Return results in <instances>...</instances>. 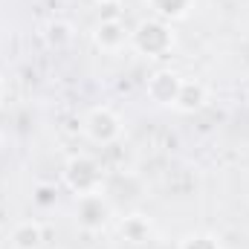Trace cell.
<instances>
[{
  "instance_id": "cell-1",
  "label": "cell",
  "mask_w": 249,
  "mask_h": 249,
  "mask_svg": "<svg viewBox=\"0 0 249 249\" xmlns=\"http://www.w3.org/2000/svg\"><path fill=\"white\" fill-rule=\"evenodd\" d=\"M61 180L67 191H72L75 197H87V194H105L107 188V174L105 165L93 157V154H72L61 168Z\"/></svg>"
},
{
  "instance_id": "cell-2",
  "label": "cell",
  "mask_w": 249,
  "mask_h": 249,
  "mask_svg": "<svg viewBox=\"0 0 249 249\" xmlns=\"http://www.w3.org/2000/svg\"><path fill=\"white\" fill-rule=\"evenodd\" d=\"M174 44H177V35L168 20L145 18L136 23V29H130V47L142 58H168Z\"/></svg>"
},
{
  "instance_id": "cell-3",
  "label": "cell",
  "mask_w": 249,
  "mask_h": 249,
  "mask_svg": "<svg viewBox=\"0 0 249 249\" xmlns=\"http://www.w3.org/2000/svg\"><path fill=\"white\" fill-rule=\"evenodd\" d=\"M81 130H84V136L93 142V145H116L119 139H122L124 133V124H122V116L113 110V107H107V105H99V107H93L84 119H81Z\"/></svg>"
},
{
  "instance_id": "cell-4",
  "label": "cell",
  "mask_w": 249,
  "mask_h": 249,
  "mask_svg": "<svg viewBox=\"0 0 249 249\" xmlns=\"http://www.w3.org/2000/svg\"><path fill=\"white\" fill-rule=\"evenodd\" d=\"M113 209L107 203V194H87V197H75V226L81 232H102L110 220Z\"/></svg>"
},
{
  "instance_id": "cell-5",
  "label": "cell",
  "mask_w": 249,
  "mask_h": 249,
  "mask_svg": "<svg viewBox=\"0 0 249 249\" xmlns=\"http://www.w3.org/2000/svg\"><path fill=\"white\" fill-rule=\"evenodd\" d=\"M183 81H186V78H183L177 70L162 67V70H157V72L148 75V81H145V93H148V99H151L154 105H160V107H174Z\"/></svg>"
},
{
  "instance_id": "cell-6",
  "label": "cell",
  "mask_w": 249,
  "mask_h": 249,
  "mask_svg": "<svg viewBox=\"0 0 249 249\" xmlns=\"http://www.w3.org/2000/svg\"><path fill=\"white\" fill-rule=\"evenodd\" d=\"M93 44H96V50H102L107 55H116V53H122L124 47L130 44V29L124 26V20H119L116 15L102 18L93 26Z\"/></svg>"
},
{
  "instance_id": "cell-7",
  "label": "cell",
  "mask_w": 249,
  "mask_h": 249,
  "mask_svg": "<svg viewBox=\"0 0 249 249\" xmlns=\"http://www.w3.org/2000/svg\"><path fill=\"white\" fill-rule=\"evenodd\" d=\"M116 232H119V238H122L124 244H130V247H142V244H148V241L154 238V223H151L148 214H142V212H130V214L119 217Z\"/></svg>"
},
{
  "instance_id": "cell-8",
  "label": "cell",
  "mask_w": 249,
  "mask_h": 249,
  "mask_svg": "<svg viewBox=\"0 0 249 249\" xmlns=\"http://www.w3.org/2000/svg\"><path fill=\"white\" fill-rule=\"evenodd\" d=\"M206 102H209L206 84L197 81V78H186L183 87H180V96H177V102H174V110H177V113H197Z\"/></svg>"
},
{
  "instance_id": "cell-9",
  "label": "cell",
  "mask_w": 249,
  "mask_h": 249,
  "mask_svg": "<svg viewBox=\"0 0 249 249\" xmlns=\"http://www.w3.org/2000/svg\"><path fill=\"white\" fill-rule=\"evenodd\" d=\"M12 249H41L44 247V226L38 220H20L12 229Z\"/></svg>"
},
{
  "instance_id": "cell-10",
  "label": "cell",
  "mask_w": 249,
  "mask_h": 249,
  "mask_svg": "<svg viewBox=\"0 0 249 249\" xmlns=\"http://www.w3.org/2000/svg\"><path fill=\"white\" fill-rule=\"evenodd\" d=\"M44 41H47L50 50H67V47L75 41V29H72L70 20L55 18V20H50V23L44 26Z\"/></svg>"
},
{
  "instance_id": "cell-11",
  "label": "cell",
  "mask_w": 249,
  "mask_h": 249,
  "mask_svg": "<svg viewBox=\"0 0 249 249\" xmlns=\"http://www.w3.org/2000/svg\"><path fill=\"white\" fill-rule=\"evenodd\" d=\"M148 3V9L154 12V18H160V20H183L188 12H191V6H194V0H145Z\"/></svg>"
},
{
  "instance_id": "cell-12",
  "label": "cell",
  "mask_w": 249,
  "mask_h": 249,
  "mask_svg": "<svg viewBox=\"0 0 249 249\" xmlns=\"http://www.w3.org/2000/svg\"><path fill=\"white\" fill-rule=\"evenodd\" d=\"M180 249H220V244L212 235H188L180 244Z\"/></svg>"
},
{
  "instance_id": "cell-13",
  "label": "cell",
  "mask_w": 249,
  "mask_h": 249,
  "mask_svg": "<svg viewBox=\"0 0 249 249\" xmlns=\"http://www.w3.org/2000/svg\"><path fill=\"white\" fill-rule=\"evenodd\" d=\"M99 6H107V9H113V6H119V0H96Z\"/></svg>"
},
{
  "instance_id": "cell-14",
  "label": "cell",
  "mask_w": 249,
  "mask_h": 249,
  "mask_svg": "<svg viewBox=\"0 0 249 249\" xmlns=\"http://www.w3.org/2000/svg\"><path fill=\"white\" fill-rule=\"evenodd\" d=\"M3 99H6V81H3V75H0V105H3Z\"/></svg>"
}]
</instances>
